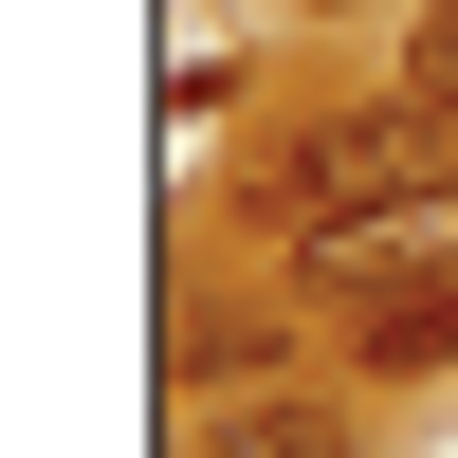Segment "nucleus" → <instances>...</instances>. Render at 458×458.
<instances>
[{
    "instance_id": "obj_1",
    "label": "nucleus",
    "mask_w": 458,
    "mask_h": 458,
    "mask_svg": "<svg viewBox=\"0 0 458 458\" xmlns=\"http://www.w3.org/2000/svg\"><path fill=\"white\" fill-rule=\"evenodd\" d=\"M276 202H293V220H440V202H458V92L330 110V129L276 165Z\"/></svg>"
},
{
    "instance_id": "obj_2",
    "label": "nucleus",
    "mask_w": 458,
    "mask_h": 458,
    "mask_svg": "<svg viewBox=\"0 0 458 458\" xmlns=\"http://www.w3.org/2000/svg\"><path fill=\"white\" fill-rule=\"evenodd\" d=\"M220 458H349L330 403H220Z\"/></svg>"
},
{
    "instance_id": "obj_3",
    "label": "nucleus",
    "mask_w": 458,
    "mask_h": 458,
    "mask_svg": "<svg viewBox=\"0 0 458 458\" xmlns=\"http://www.w3.org/2000/svg\"><path fill=\"white\" fill-rule=\"evenodd\" d=\"M403 92H458V0H422V37H403Z\"/></svg>"
}]
</instances>
